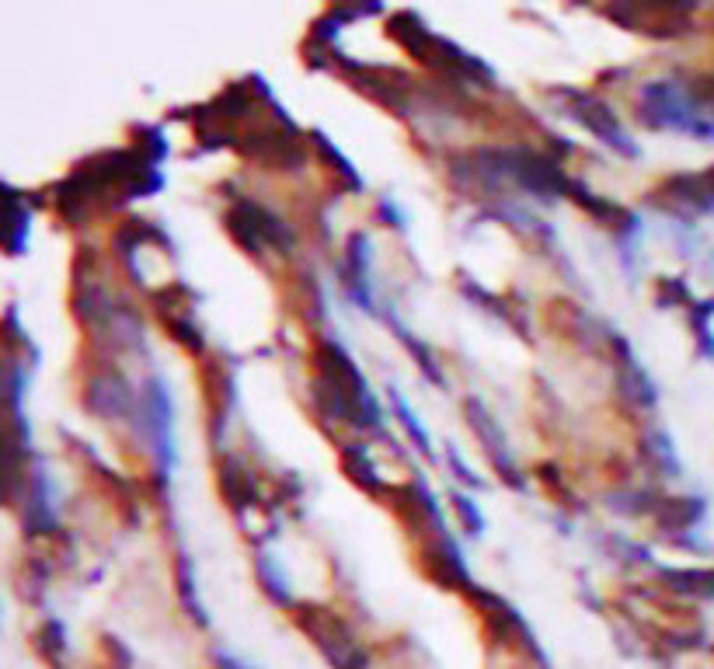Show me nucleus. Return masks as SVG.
<instances>
[{"label":"nucleus","instance_id":"f257e3e1","mask_svg":"<svg viewBox=\"0 0 714 669\" xmlns=\"http://www.w3.org/2000/svg\"><path fill=\"white\" fill-rule=\"evenodd\" d=\"M300 627L308 632L324 653H328V659L342 669H359L366 662L362 656V648L356 645L353 632L345 627L335 614L328 611H317V606H308V611L300 614Z\"/></svg>","mask_w":714,"mask_h":669}]
</instances>
